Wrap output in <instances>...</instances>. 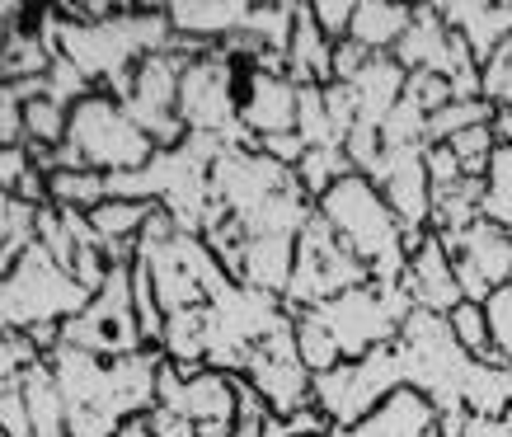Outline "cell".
<instances>
[{
	"label": "cell",
	"mask_w": 512,
	"mask_h": 437,
	"mask_svg": "<svg viewBox=\"0 0 512 437\" xmlns=\"http://www.w3.org/2000/svg\"><path fill=\"white\" fill-rule=\"evenodd\" d=\"M315 212L329 221V231L339 235L343 245L372 268L376 282H404L409 268V240L395 217V207L386 203L381 184H372L367 174H343L339 184L329 188L315 203Z\"/></svg>",
	"instance_id": "6da1fadb"
},
{
	"label": "cell",
	"mask_w": 512,
	"mask_h": 437,
	"mask_svg": "<svg viewBox=\"0 0 512 437\" xmlns=\"http://www.w3.org/2000/svg\"><path fill=\"white\" fill-rule=\"evenodd\" d=\"M156 151L160 146L132 123V113L109 90H94L90 99H80L71 109V132H66V146L57 151V165L99 170V174H132L141 165H151Z\"/></svg>",
	"instance_id": "7a4b0ae2"
},
{
	"label": "cell",
	"mask_w": 512,
	"mask_h": 437,
	"mask_svg": "<svg viewBox=\"0 0 512 437\" xmlns=\"http://www.w3.org/2000/svg\"><path fill=\"white\" fill-rule=\"evenodd\" d=\"M395 353L404 362V386L428 395L437 414H466L461 395H466V376L475 367V358L456 344L447 315L414 311L404 320L400 339H395Z\"/></svg>",
	"instance_id": "3957f363"
},
{
	"label": "cell",
	"mask_w": 512,
	"mask_h": 437,
	"mask_svg": "<svg viewBox=\"0 0 512 437\" xmlns=\"http://www.w3.org/2000/svg\"><path fill=\"white\" fill-rule=\"evenodd\" d=\"M90 287H80L76 273L62 268L43 245H33L15 268H5V287H0V311H5V329H43V325H66L90 306Z\"/></svg>",
	"instance_id": "277c9868"
},
{
	"label": "cell",
	"mask_w": 512,
	"mask_h": 437,
	"mask_svg": "<svg viewBox=\"0 0 512 437\" xmlns=\"http://www.w3.org/2000/svg\"><path fill=\"white\" fill-rule=\"evenodd\" d=\"M137 259H146V268H151V282H156V297L165 306V315L202 311L221 292L235 287V278L221 268V259L212 254V245L202 235L174 231L160 235V240H141Z\"/></svg>",
	"instance_id": "5b68a950"
},
{
	"label": "cell",
	"mask_w": 512,
	"mask_h": 437,
	"mask_svg": "<svg viewBox=\"0 0 512 437\" xmlns=\"http://www.w3.org/2000/svg\"><path fill=\"white\" fill-rule=\"evenodd\" d=\"M414 311L419 306L404 292V282L372 278V282H362V287H353V292H343V297L325 301L315 315L329 325L343 362H357V358H367V353H376V348H395L404 320Z\"/></svg>",
	"instance_id": "8992f818"
},
{
	"label": "cell",
	"mask_w": 512,
	"mask_h": 437,
	"mask_svg": "<svg viewBox=\"0 0 512 437\" xmlns=\"http://www.w3.org/2000/svg\"><path fill=\"white\" fill-rule=\"evenodd\" d=\"M287 320L282 297L254 292L245 282H235L231 292H221L207 306V367H217L226 376H245L254 348Z\"/></svg>",
	"instance_id": "52a82bcc"
},
{
	"label": "cell",
	"mask_w": 512,
	"mask_h": 437,
	"mask_svg": "<svg viewBox=\"0 0 512 437\" xmlns=\"http://www.w3.org/2000/svg\"><path fill=\"white\" fill-rule=\"evenodd\" d=\"M362 282H372V268L362 264L339 235L329 231V221L315 212V221L301 231V240H296V273H292V287H287L282 306L292 315L320 311L325 301L353 292Z\"/></svg>",
	"instance_id": "ba28073f"
},
{
	"label": "cell",
	"mask_w": 512,
	"mask_h": 437,
	"mask_svg": "<svg viewBox=\"0 0 512 437\" xmlns=\"http://www.w3.org/2000/svg\"><path fill=\"white\" fill-rule=\"evenodd\" d=\"M184 71H188V57L184 52H151L141 57L127 80L113 90V99L132 113V123L156 141L160 151H170L179 141L188 137L184 118H179V85H184Z\"/></svg>",
	"instance_id": "9c48e42d"
},
{
	"label": "cell",
	"mask_w": 512,
	"mask_h": 437,
	"mask_svg": "<svg viewBox=\"0 0 512 437\" xmlns=\"http://www.w3.org/2000/svg\"><path fill=\"white\" fill-rule=\"evenodd\" d=\"M62 344L80 348V353H94V358H132L141 353L146 334H141V320H137V301H132V264H118L109 273V282L99 287L90 297V306L66 320L62 325Z\"/></svg>",
	"instance_id": "30bf717a"
},
{
	"label": "cell",
	"mask_w": 512,
	"mask_h": 437,
	"mask_svg": "<svg viewBox=\"0 0 512 437\" xmlns=\"http://www.w3.org/2000/svg\"><path fill=\"white\" fill-rule=\"evenodd\" d=\"M404 386V362L395 348H376L357 362H339L334 372L315 376V405L329 414L334 428L353 433L372 409H381Z\"/></svg>",
	"instance_id": "8fae6325"
},
{
	"label": "cell",
	"mask_w": 512,
	"mask_h": 437,
	"mask_svg": "<svg viewBox=\"0 0 512 437\" xmlns=\"http://www.w3.org/2000/svg\"><path fill=\"white\" fill-rule=\"evenodd\" d=\"M156 405L198 423V437H235V428H240L235 376L217 372V367H179L165 358Z\"/></svg>",
	"instance_id": "7c38bea8"
},
{
	"label": "cell",
	"mask_w": 512,
	"mask_h": 437,
	"mask_svg": "<svg viewBox=\"0 0 512 437\" xmlns=\"http://www.w3.org/2000/svg\"><path fill=\"white\" fill-rule=\"evenodd\" d=\"M245 381L264 395L268 405H273V414H282V419L296 414V409L315 405V376H311V367L301 362V348H296V315L292 311H287V320L268 334L264 344L254 348V358H249V367H245Z\"/></svg>",
	"instance_id": "4fadbf2b"
},
{
	"label": "cell",
	"mask_w": 512,
	"mask_h": 437,
	"mask_svg": "<svg viewBox=\"0 0 512 437\" xmlns=\"http://www.w3.org/2000/svg\"><path fill=\"white\" fill-rule=\"evenodd\" d=\"M437 235V231H433ZM447 254L456 259V273H461V287H466V301H489L498 287L512 282V231L508 226H494V221H475L470 231L456 235H437Z\"/></svg>",
	"instance_id": "5bb4252c"
},
{
	"label": "cell",
	"mask_w": 512,
	"mask_h": 437,
	"mask_svg": "<svg viewBox=\"0 0 512 437\" xmlns=\"http://www.w3.org/2000/svg\"><path fill=\"white\" fill-rule=\"evenodd\" d=\"M376 184L395 207L404 231H428L433 226V184H428V146H390Z\"/></svg>",
	"instance_id": "9a60e30c"
},
{
	"label": "cell",
	"mask_w": 512,
	"mask_h": 437,
	"mask_svg": "<svg viewBox=\"0 0 512 437\" xmlns=\"http://www.w3.org/2000/svg\"><path fill=\"white\" fill-rule=\"evenodd\" d=\"M404 292L414 297L419 311H433V315H451L461 301H466V287H461L456 259H451L447 245H442L433 231L423 235L419 250L409 254V268H404Z\"/></svg>",
	"instance_id": "2e32d148"
},
{
	"label": "cell",
	"mask_w": 512,
	"mask_h": 437,
	"mask_svg": "<svg viewBox=\"0 0 512 437\" xmlns=\"http://www.w3.org/2000/svg\"><path fill=\"white\" fill-rule=\"evenodd\" d=\"M296 113H301V85L292 76L259 71L245 109H240V123H245V132L254 141H268L282 137V132H296Z\"/></svg>",
	"instance_id": "e0dca14e"
},
{
	"label": "cell",
	"mask_w": 512,
	"mask_h": 437,
	"mask_svg": "<svg viewBox=\"0 0 512 437\" xmlns=\"http://www.w3.org/2000/svg\"><path fill=\"white\" fill-rule=\"evenodd\" d=\"M165 10H170V24L179 38L221 47L249 24V10H254V5H245V0H174Z\"/></svg>",
	"instance_id": "ac0fdd59"
},
{
	"label": "cell",
	"mask_w": 512,
	"mask_h": 437,
	"mask_svg": "<svg viewBox=\"0 0 512 437\" xmlns=\"http://www.w3.org/2000/svg\"><path fill=\"white\" fill-rule=\"evenodd\" d=\"M442 414L423 391L400 386L381 409H372L367 419L353 428V437H433Z\"/></svg>",
	"instance_id": "d6986e66"
},
{
	"label": "cell",
	"mask_w": 512,
	"mask_h": 437,
	"mask_svg": "<svg viewBox=\"0 0 512 437\" xmlns=\"http://www.w3.org/2000/svg\"><path fill=\"white\" fill-rule=\"evenodd\" d=\"M437 10H442V19L470 43V52L480 57V66L512 38V5H494V0H456V5H437Z\"/></svg>",
	"instance_id": "ffe728a7"
},
{
	"label": "cell",
	"mask_w": 512,
	"mask_h": 437,
	"mask_svg": "<svg viewBox=\"0 0 512 437\" xmlns=\"http://www.w3.org/2000/svg\"><path fill=\"white\" fill-rule=\"evenodd\" d=\"M296 273V235H249L240 282L268 297H287Z\"/></svg>",
	"instance_id": "44dd1931"
},
{
	"label": "cell",
	"mask_w": 512,
	"mask_h": 437,
	"mask_svg": "<svg viewBox=\"0 0 512 437\" xmlns=\"http://www.w3.org/2000/svg\"><path fill=\"white\" fill-rule=\"evenodd\" d=\"M353 99H357V123L362 127H381L395 113V104L404 99V85H409V71H404L395 57H372L353 80Z\"/></svg>",
	"instance_id": "7402d4cb"
},
{
	"label": "cell",
	"mask_w": 512,
	"mask_h": 437,
	"mask_svg": "<svg viewBox=\"0 0 512 437\" xmlns=\"http://www.w3.org/2000/svg\"><path fill=\"white\" fill-rule=\"evenodd\" d=\"M334 47L325 29L315 24L311 5H296V29L287 43V76L306 90V85H334Z\"/></svg>",
	"instance_id": "603a6c76"
},
{
	"label": "cell",
	"mask_w": 512,
	"mask_h": 437,
	"mask_svg": "<svg viewBox=\"0 0 512 437\" xmlns=\"http://www.w3.org/2000/svg\"><path fill=\"white\" fill-rule=\"evenodd\" d=\"M414 24V5H395V0H357L353 15V33L348 43H357L372 57H395L400 38Z\"/></svg>",
	"instance_id": "cb8c5ba5"
},
{
	"label": "cell",
	"mask_w": 512,
	"mask_h": 437,
	"mask_svg": "<svg viewBox=\"0 0 512 437\" xmlns=\"http://www.w3.org/2000/svg\"><path fill=\"white\" fill-rule=\"evenodd\" d=\"M57 66V47L38 29H0V76L5 85H43Z\"/></svg>",
	"instance_id": "d4e9b609"
},
{
	"label": "cell",
	"mask_w": 512,
	"mask_h": 437,
	"mask_svg": "<svg viewBox=\"0 0 512 437\" xmlns=\"http://www.w3.org/2000/svg\"><path fill=\"white\" fill-rule=\"evenodd\" d=\"M470 419H503L512 409V362L508 358H475L461 395Z\"/></svg>",
	"instance_id": "484cf974"
},
{
	"label": "cell",
	"mask_w": 512,
	"mask_h": 437,
	"mask_svg": "<svg viewBox=\"0 0 512 437\" xmlns=\"http://www.w3.org/2000/svg\"><path fill=\"white\" fill-rule=\"evenodd\" d=\"M19 386H24V405H29V419H33V437H71V414H66V395H62V386H57L52 362H38Z\"/></svg>",
	"instance_id": "4316f807"
},
{
	"label": "cell",
	"mask_w": 512,
	"mask_h": 437,
	"mask_svg": "<svg viewBox=\"0 0 512 437\" xmlns=\"http://www.w3.org/2000/svg\"><path fill=\"white\" fill-rule=\"evenodd\" d=\"M109 198V174L99 170H71L57 165L47 174V203L52 207H71V212H94V207Z\"/></svg>",
	"instance_id": "83f0119b"
},
{
	"label": "cell",
	"mask_w": 512,
	"mask_h": 437,
	"mask_svg": "<svg viewBox=\"0 0 512 437\" xmlns=\"http://www.w3.org/2000/svg\"><path fill=\"white\" fill-rule=\"evenodd\" d=\"M160 353L179 367H207V306L202 311H174L160 334Z\"/></svg>",
	"instance_id": "f1b7e54d"
},
{
	"label": "cell",
	"mask_w": 512,
	"mask_h": 437,
	"mask_svg": "<svg viewBox=\"0 0 512 437\" xmlns=\"http://www.w3.org/2000/svg\"><path fill=\"white\" fill-rule=\"evenodd\" d=\"M0 268H15L24 254L38 245V221H43V207L24 203V198H5L0 207Z\"/></svg>",
	"instance_id": "f546056e"
},
{
	"label": "cell",
	"mask_w": 512,
	"mask_h": 437,
	"mask_svg": "<svg viewBox=\"0 0 512 437\" xmlns=\"http://www.w3.org/2000/svg\"><path fill=\"white\" fill-rule=\"evenodd\" d=\"M498 109L489 104V99H451V104H442V109L428 118V146H442V141L461 137V132H470V127H484L494 123Z\"/></svg>",
	"instance_id": "4dcf8cb0"
},
{
	"label": "cell",
	"mask_w": 512,
	"mask_h": 437,
	"mask_svg": "<svg viewBox=\"0 0 512 437\" xmlns=\"http://www.w3.org/2000/svg\"><path fill=\"white\" fill-rule=\"evenodd\" d=\"M296 348H301V362L311 367V376H325V372H334V367L343 362L334 334H329V325L315 311L296 315Z\"/></svg>",
	"instance_id": "1f68e13d"
},
{
	"label": "cell",
	"mask_w": 512,
	"mask_h": 437,
	"mask_svg": "<svg viewBox=\"0 0 512 437\" xmlns=\"http://www.w3.org/2000/svg\"><path fill=\"white\" fill-rule=\"evenodd\" d=\"M480 217L494 221V226H508V231H512V146H498L494 160H489Z\"/></svg>",
	"instance_id": "d6a6232c"
},
{
	"label": "cell",
	"mask_w": 512,
	"mask_h": 437,
	"mask_svg": "<svg viewBox=\"0 0 512 437\" xmlns=\"http://www.w3.org/2000/svg\"><path fill=\"white\" fill-rule=\"evenodd\" d=\"M447 325H451V334H456V344L466 348L470 358H498L494 329H489V315H484L480 301H461V306L447 315Z\"/></svg>",
	"instance_id": "836d02e7"
},
{
	"label": "cell",
	"mask_w": 512,
	"mask_h": 437,
	"mask_svg": "<svg viewBox=\"0 0 512 437\" xmlns=\"http://www.w3.org/2000/svg\"><path fill=\"white\" fill-rule=\"evenodd\" d=\"M343 174H353V165H348L343 151H306V160L296 165V179H301V188H306V198H311V203H320Z\"/></svg>",
	"instance_id": "e575fe53"
},
{
	"label": "cell",
	"mask_w": 512,
	"mask_h": 437,
	"mask_svg": "<svg viewBox=\"0 0 512 437\" xmlns=\"http://www.w3.org/2000/svg\"><path fill=\"white\" fill-rule=\"evenodd\" d=\"M442 146H451V151H456V160H461V170H466L470 179H484V174H489V160H494V151H498L494 123L470 127V132H461V137L442 141Z\"/></svg>",
	"instance_id": "d590c367"
},
{
	"label": "cell",
	"mask_w": 512,
	"mask_h": 437,
	"mask_svg": "<svg viewBox=\"0 0 512 437\" xmlns=\"http://www.w3.org/2000/svg\"><path fill=\"white\" fill-rule=\"evenodd\" d=\"M47 362V353L33 344L24 329H5V339H0V381H24V376Z\"/></svg>",
	"instance_id": "8d00e7d4"
},
{
	"label": "cell",
	"mask_w": 512,
	"mask_h": 437,
	"mask_svg": "<svg viewBox=\"0 0 512 437\" xmlns=\"http://www.w3.org/2000/svg\"><path fill=\"white\" fill-rule=\"evenodd\" d=\"M480 94L494 109H512V38L480 66Z\"/></svg>",
	"instance_id": "74e56055"
},
{
	"label": "cell",
	"mask_w": 512,
	"mask_h": 437,
	"mask_svg": "<svg viewBox=\"0 0 512 437\" xmlns=\"http://www.w3.org/2000/svg\"><path fill=\"white\" fill-rule=\"evenodd\" d=\"M0 433L33 437V419H29V405H24V386H19V381H0Z\"/></svg>",
	"instance_id": "f35d334b"
},
{
	"label": "cell",
	"mask_w": 512,
	"mask_h": 437,
	"mask_svg": "<svg viewBox=\"0 0 512 437\" xmlns=\"http://www.w3.org/2000/svg\"><path fill=\"white\" fill-rule=\"evenodd\" d=\"M311 15H315V24L325 29L329 43H348V33H353V15H357V0H315Z\"/></svg>",
	"instance_id": "ab89813d"
},
{
	"label": "cell",
	"mask_w": 512,
	"mask_h": 437,
	"mask_svg": "<svg viewBox=\"0 0 512 437\" xmlns=\"http://www.w3.org/2000/svg\"><path fill=\"white\" fill-rule=\"evenodd\" d=\"M484 315H489V329H494L498 358L512 362V282H508V287H498L494 297L484 301Z\"/></svg>",
	"instance_id": "60d3db41"
},
{
	"label": "cell",
	"mask_w": 512,
	"mask_h": 437,
	"mask_svg": "<svg viewBox=\"0 0 512 437\" xmlns=\"http://www.w3.org/2000/svg\"><path fill=\"white\" fill-rule=\"evenodd\" d=\"M0 146H24V94L15 85L0 90Z\"/></svg>",
	"instance_id": "b9f144b4"
},
{
	"label": "cell",
	"mask_w": 512,
	"mask_h": 437,
	"mask_svg": "<svg viewBox=\"0 0 512 437\" xmlns=\"http://www.w3.org/2000/svg\"><path fill=\"white\" fill-rule=\"evenodd\" d=\"M146 433L151 437H198V423H188L184 414H170V409H151L146 414Z\"/></svg>",
	"instance_id": "7bdbcfd3"
},
{
	"label": "cell",
	"mask_w": 512,
	"mask_h": 437,
	"mask_svg": "<svg viewBox=\"0 0 512 437\" xmlns=\"http://www.w3.org/2000/svg\"><path fill=\"white\" fill-rule=\"evenodd\" d=\"M466 437H512V433H508V423L503 419H470Z\"/></svg>",
	"instance_id": "ee69618b"
},
{
	"label": "cell",
	"mask_w": 512,
	"mask_h": 437,
	"mask_svg": "<svg viewBox=\"0 0 512 437\" xmlns=\"http://www.w3.org/2000/svg\"><path fill=\"white\" fill-rule=\"evenodd\" d=\"M494 137H498V146H512V109H498Z\"/></svg>",
	"instance_id": "f6af8a7d"
},
{
	"label": "cell",
	"mask_w": 512,
	"mask_h": 437,
	"mask_svg": "<svg viewBox=\"0 0 512 437\" xmlns=\"http://www.w3.org/2000/svg\"><path fill=\"white\" fill-rule=\"evenodd\" d=\"M118 437H151V433H146V419H132V423H127V428H123V433H118Z\"/></svg>",
	"instance_id": "bcb514c9"
},
{
	"label": "cell",
	"mask_w": 512,
	"mask_h": 437,
	"mask_svg": "<svg viewBox=\"0 0 512 437\" xmlns=\"http://www.w3.org/2000/svg\"><path fill=\"white\" fill-rule=\"evenodd\" d=\"M235 437H264V428H245V423H240V428H235Z\"/></svg>",
	"instance_id": "7dc6e473"
},
{
	"label": "cell",
	"mask_w": 512,
	"mask_h": 437,
	"mask_svg": "<svg viewBox=\"0 0 512 437\" xmlns=\"http://www.w3.org/2000/svg\"><path fill=\"white\" fill-rule=\"evenodd\" d=\"M320 437H353L348 428H329V433H320Z\"/></svg>",
	"instance_id": "c3c4849f"
},
{
	"label": "cell",
	"mask_w": 512,
	"mask_h": 437,
	"mask_svg": "<svg viewBox=\"0 0 512 437\" xmlns=\"http://www.w3.org/2000/svg\"><path fill=\"white\" fill-rule=\"evenodd\" d=\"M503 423H508V433H512V409H508V414H503Z\"/></svg>",
	"instance_id": "681fc988"
},
{
	"label": "cell",
	"mask_w": 512,
	"mask_h": 437,
	"mask_svg": "<svg viewBox=\"0 0 512 437\" xmlns=\"http://www.w3.org/2000/svg\"><path fill=\"white\" fill-rule=\"evenodd\" d=\"M433 437H442V433H433Z\"/></svg>",
	"instance_id": "f907efd6"
}]
</instances>
